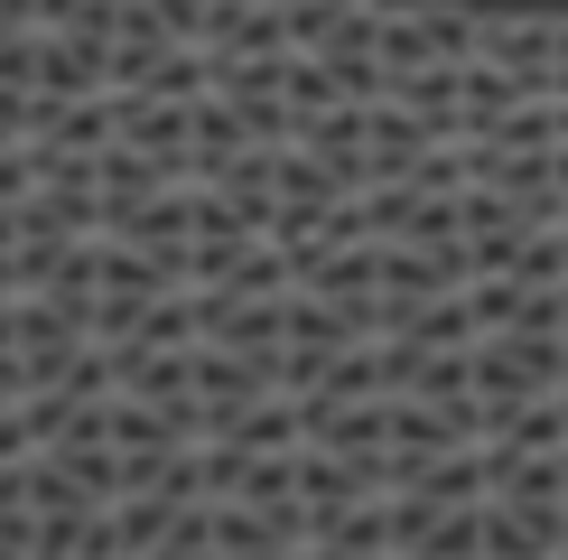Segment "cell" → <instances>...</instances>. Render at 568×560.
I'll use <instances>...</instances> for the list:
<instances>
[{
    "label": "cell",
    "mask_w": 568,
    "mask_h": 560,
    "mask_svg": "<svg viewBox=\"0 0 568 560\" xmlns=\"http://www.w3.org/2000/svg\"><path fill=\"white\" fill-rule=\"evenodd\" d=\"M383 29V0H280V38L298 57H354Z\"/></svg>",
    "instance_id": "6da1fadb"
},
{
    "label": "cell",
    "mask_w": 568,
    "mask_h": 560,
    "mask_svg": "<svg viewBox=\"0 0 568 560\" xmlns=\"http://www.w3.org/2000/svg\"><path fill=\"white\" fill-rule=\"evenodd\" d=\"M476 551H485V560H559V496H550V504H504V496H485Z\"/></svg>",
    "instance_id": "7a4b0ae2"
},
{
    "label": "cell",
    "mask_w": 568,
    "mask_h": 560,
    "mask_svg": "<svg viewBox=\"0 0 568 560\" xmlns=\"http://www.w3.org/2000/svg\"><path fill=\"white\" fill-rule=\"evenodd\" d=\"M559 29H568V19H540V10H523V19H476V57L513 66V76L540 93V76H550V57H559Z\"/></svg>",
    "instance_id": "3957f363"
},
{
    "label": "cell",
    "mask_w": 568,
    "mask_h": 560,
    "mask_svg": "<svg viewBox=\"0 0 568 560\" xmlns=\"http://www.w3.org/2000/svg\"><path fill=\"white\" fill-rule=\"evenodd\" d=\"M523 93H531V84L513 76V66H494V57H466V66H457V122H466V131H485L494 112H513Z\"/></svg>",
    "instance_id": "277c9868"
},
{
    "label": "cell",
    "mask_w": 568,
    "mask_h": 560,
    "mask_svg": "<svg viewBox=\"0 0 568 560\" xmlns=\"http://www.w3.org/2000/svg\"><path fill=\"white\" fill-rule=\"evenodd\" d=\"M205 84H215V57H205V47H159V57L140 66V76H131L122 93H159V103H196Z\"/></svg>",
    "instance_id": "5b68a950"
},
{
    "label": "cell",
    "mask_w": 568,
    "mask_h": 560,
    "mask_svg": "<svg viewBox=\"0 0 568 560\" xmlns=\"http://www.w3.org/2000/svg\"><path fill=\"white\" fill-rule=\"evenodd\" d=\"M410 29H419V57H447V66L476 57V10H438L429 0V10H410Z\"/></svg>",
    "instance_id": "8992f818"
},
{
    "label": "cell",
    "mask_w": 568,
    "mask_h": 560,
    "mask_svg": "<svg viewBox=\"0 0 568 560\" xmlns=\"http://www.w3.org/2000/svg\"><path fill=\"white\" fill-rule=\"evenodd\" d=\"M150 560H224V551H215V523H205V504H178L169 532L150 542Z\"/></svg>",
    "instance_id": "52a82bcc"
},
{
    "label": "cell",
    "mask_w": 568,
    "mask_h": 560,
    "mask_svg": "<svg viewBox=\"0 0 568 560\" xmlns=\"http://www.w3.org/2000/svg\"><path fill=\"white\" fill-rule=\"evenodd\" d=\"M122 0H38V29H75V38H112Z\"/></svg>",
    "instance_id": "ba28073f"
},
{
    "label": "cell",
    "mask_w": 568,
    "mask_h": 560,
    "mask_svg": "<svg viewBox=\"0 0 568 560\" xmlns=\"http://www.w3.org/2000/svg\"><path fill=\"white\" fill-rule=\"evenodd\" d=\"M150 19H159V38L196 47V0H150Z\"/></svg>",
    "instance_id": "9c48e42d"
},
{
    "label": "cell",
    "mask_w": 568,
    "mask_h": 560,
    "mask_svg": "<svg viewBox=\"0 0 568 560\" xmlns=\"http://www.w3.org/2000/svg\"><path fill=\"white\" fill-rule=\"evenodd\" d=\"M10 140H29V93L0 84V150H10Z\"/></svg>",
    "instance_id": "30bf717a"
},
{
    "label": "cell",
    "mask_w": 568,
    "mask_h": 560,
    "mask_svg": "<svg viewBox=\"0 0 568 560\" xmlns=\"http://www.w3.org/2000/svg\"><path fill=\"white\" fill-rule=\"evenodd\" d=\"M0 19H10V29H38V0H0Z\"/></svg>",
    "instance_id": "8fae6325"
},
{
    "label": "cell",
    "mask_w": 568,
    "mask_h": 560,
    "mask_svg": "<svg viewBox=\"0 0 568 560\" xmlns=\"http://www.w3.org/2000/svg\"><path fill=\"white\" fill-rule=\"evenodd\" d=\"M559 327H568V280H559Z\"/></svg>",
    "instance_id": "7c38bea8"
},
{
    "label": "cell",
    "mask_w": 568,
    "mask_h": 560,
    "mask_svg": "<svg viewBox=\"0 0 568 560\" xmlns=\"http://www.w3.org/2000/svg\"><path fill=\"white\" fill-rule=\"evenodd\" d=\"M559 420H568V383H559Z\"/></svg>",
    "instance_id": "4fadbf2b"
}]
</instances>
